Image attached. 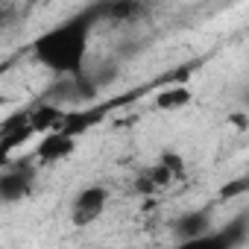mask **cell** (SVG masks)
Returning <instances> with one entry per match:
<instances>
[{"instance_id": "cell-1", "label": "cell", "mask_w": 249, "mask_h": 249, "mask_svg": "<svg viewBox=\"0 0 249 249\" xmlns=\"http://www.w3.org/2000/svg\"><path fill=\"white\" fill-rule=\"evenodd\" d=\"M100 21V6H88L85 12L56 24L44 36L33 41V56L38 65L47 71L59 73L62 79H73L85 73V56H88V41L91 30Z\"/></svg>"}, {"instance_id": "cell-2", "label": "cell", "mask_w": 249, "mask_h": 249, "mask_svg": "<svg viewBox=\"0 0 249 249\" xmlns=\"http://www.w3.org/2000/svg\"><path fill=\"white\" fill-rule=\"evenodd\" d=\"M106 205H108V191L103 185H88L71 202V223L76 229H85V226H91L103 217Z\"/></svg>"}, {"instance_id": "cell-3", "label": "cell", "mask_w": 249, "mask_h": 249, "mask_svg": "<svg viewBox=\"0 0 249 249\" xmlns=\"http://www.w3.org/2000/svg\"><path fill=\"white\" fill-rule=\"evenodd\" d=\"M243 240H246V220L237 217L223 231H208L194 240H179L176 249H237V246H243Z\"/></svg>"}, {"instance_id": "cell-4", "label": "cell", "mask_w": 249, "mask_h": 249, "mask_svg": "<svg viewBox=\"0 0 249 249\" xmlns=\"http://www.w3.org/2000/svg\"><path fill=\"white\" fill-rule=\"evenodd\" d=\"M36 188V167L30 164H15L0 173V202H21L33 194Z\"/></svg>"}, {"instance_id": "cell-5", "label": "cell", "mask_w": 249, "mask_h": 249, "mask_svg": "<svg viewBox=\"0 0 249 249\" xmlns=\"http://www.w3.org/2000/svg\"><path fill=\"white\" fill-rule=\"evenodd\" d=\"M30 138H33V129H30L27 111H18V114H12L9 120L0 123V164H9L12 150H18V147L27 144Z\"/></svg>"}, {"instance_id": "cell-6", "label": "cell", "mask_w": 249, "mask_h": 249, "mask_svg": "<svg viewBox=\"0 0 249 249\" xmlns=\"http://www.w3.org/2000/svg\"><path fill=\"white\" fill-rule=\"evenodd\" d=\"M73 150H76V138H71V135H65V132H47V135H41V141H38L36 159H38L41 164H59V161L71 159Z\"/></svg>"}, {"instance_id": "cell-7", "label": "cell", "mask_w": 249, "mask_h": 249, "mask_svg": "<svg viewBox=\"0 0 249 249\" xmlns=\"http://www.w3.org/2000/svg\"><path fill=\"white\" fill-rule=\"evenodd\" d=\"M208 231H214V229H211V211H208V208L188 211V214H182V217L173 223V234H176L179 240H194V237H202V234H208Z\"/></svg>"}, {"instance_id": "cell-8", "label": "cell", "mask_w": 249, "mask_h": 249, "mask_svg": "<svg viewBox=\"0 0 249 249\" xmlns=\"http://www.w3.org/2000/svg\"><path fill=\"white\" fill-rule=\"evenodd\" d=\"M62 114H65V108H62V106H56V103H38L36 108H30V111H27V117H30V129H33V135L56 132Z\"/></svg>"}, {"instance_id": "cell-9", "label": "cell", "mask_w": 249, "mask_h": 249, "mask_svg": "<svg viewBox=\"0 0 249 249\" xmlns=\"http://www.w3.org/2000/svg\"><path fill=\"white\" fill-rule=\"evenodd\" d=\"M191 88H185V85H170V88H161L159 94H156V100H153V106L159 108V111H179V108H185L188 103H191Z\"/></svg>"}, {"instance_id": "cell-10", "label": "cell", "mask_w": 249, "mask_h": 249, "mask_svg": "<svg viewBox=\"0 0 249 249\" xmlns=\"http://www.w3.org/2000/svg\"><path fill=\"white\" fill-rule=\"evenodd\" d=\"M144 12H147V6H141L138 0H117V3L100 6V18H108V21H132Z\"/></svg>"}, {"instance_id": "cell-11", "label": "cell", "mask_w": 249, "mask_h": 249, "mask_svg": "<svg viewBox=\"0 0 249 249\" xmlns=\"http://www.w3.org/2000/svg\"><path fill=\"white\" fill-rule=\"evenodd\" d=\"M246 188H249V179L246 176H237V179H231V182H226L220 188V199H234V196L246 194Z\"/></svg>"}, {"instance_id": "cell-12", "label": "cell", "mask_w": 249, "mask_h": 249, "mask_svg": "<svg viewBox=\"0 0 249 249\" xmlns=\"http://www.w3.org/2000/svg\"><path fill=\"white\" fill-rule=\"evenodd\" d=\"M159 164L176 179V176H182L185 173V161H182V156H176V153H161V159H159Z\"/></svg>"}, {"instance_id": "cell-13", "label": "cell", "mask_w": 249, "mask_h": 249, "mask_svg": "<svg viewBox=\"0 0 249 249\" xmlns=\"http://www.w3.org/2000/svg\"><path fill=\"white\" fill-rule=\"evenodd\" d=\"M229 123H231V126H237V129H246V126H249V120H246L243 111H234V114L229 117Z\"/></svg>"}, {"instance_id": "cell-14", "label": "cell", "mask_w": 249, "mask_h": 249, "mask_svg": "<svg viewBox=\"0 0 249 249\" xmlns=\"http://www.w3.org/2000/svg\"><path fill=\"white\" fill-rule=\"evenodd\" d=\"M3 12H6V6H0V18H3Z\"/></svg>"}]
</instances>
